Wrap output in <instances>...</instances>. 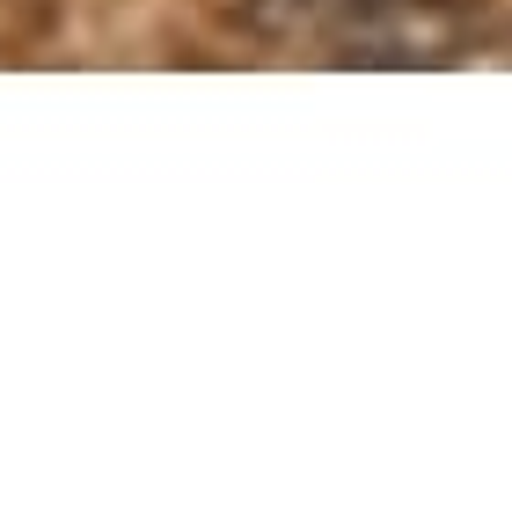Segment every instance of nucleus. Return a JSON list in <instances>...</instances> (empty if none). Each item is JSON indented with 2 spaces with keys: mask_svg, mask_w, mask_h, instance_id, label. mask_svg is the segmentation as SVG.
<instances>
[{
  "mask_svg": "<svg viewBox=\"0 0 512 505\" xmlns=\"http://www.w3.org/2000/svg\"><path fill=\"white\" fill-rule=\"evenodd\" d=\"M461 44V0H388L337 30V66H439Z\"/></svg>",
  "mask_w": 512,
  "mask_h": 505,
  "instance_id": "f257e3e1",
  "label": "nucleus"
},
{
  "mask_svg": "<svg viewBox=\"0 0 512 505\" xmlns=\"http://www.w3.org/2000/svg\"><path fill=\"white\" fill-rule=\"evenodd\" d=\"M366 8H388V0H249V22L271 37H300V30H344Z\"/></svg>",
  "mask_w": 512,
  "mask_h": 505,
  "instance_id": "f03ea898",
  "label": "nucleus"
}]
</instances>
